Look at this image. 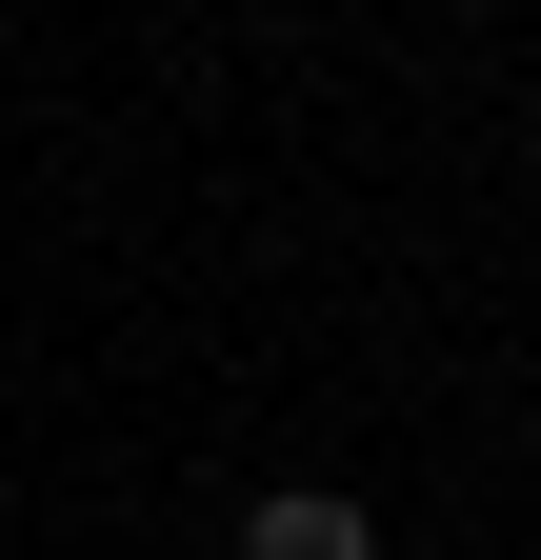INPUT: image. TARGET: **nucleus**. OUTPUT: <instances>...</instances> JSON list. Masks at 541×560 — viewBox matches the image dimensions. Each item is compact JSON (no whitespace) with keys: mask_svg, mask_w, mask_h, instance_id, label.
Returning <instances> with one entry per match:
<instances>
[{"mask_svg":"<svg viewBox=\"0 0 541 560\" xmlns=\"http://www.w3.org/2000/svg\"><path fill=\"white\" fill-rule=\"evenodd\" d=\"M241 560H381V521L342 501V480H281V501L241 521Z\"/></svg>","mask_w":541,"mask_h":560,"instance_id":"1","label":"nucleus"}]
</instances>
